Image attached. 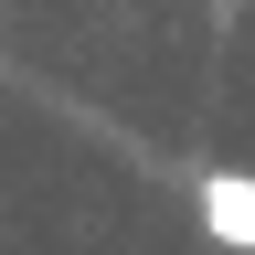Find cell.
Listing matches in <instances>:
<instances>
[{
	"label": "cell",
	"instance_id": "6da1fadb",
	"mask_svg": "<svg viewBox=\"0 0 255 255\" xmlns=\"http://www.w3.org/2000/svg\"><path fill=\"white\" fill-rule=\"evenodd\" d=\"M191 213L223 255H255V170H202L191 181Z\"/></svg>",
	"mask_w": 255,
	"mask_h": 255
}]
</instances>
